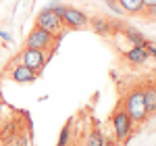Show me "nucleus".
I'll list each match as a JSON object with an SVG mask.
<instances>
[{"mask_svg":"<svg viewBox=\"0 0 156 146\" xmlns=\"http://www.w3.org/2000/svg\"><path fill=\"white\" fill-rule=\"evenodd\" d=\"M11 77L17 84H29V82H36L37 73L34 69H29V67H25V65H17L11 71Z\"/></svg>","mask_w":156,"mask_h":146,"instance_id":"nucleus-7","label":"nucleus"},{"mask_svg":"<svg viewBox=\"0 0 156 146\" xmlns=\"http://www.w3.org/2000/svg\"><path fill=\"white\" fill-rule=\"evenodd\" d=\"M0 38H2V40H11V36H9L6 31H0Z\"/></svg>","mask_w":156,"mask_h":146,"instance_id":"nucleus-20","label":"nucleus"},{"mask_svg":"<svg viewBox=\"0 0 156 146\" xmlns=\"http://www.w3.org/2000/svg\"><path fill=\"white\" fill-rule=\"evenodd\" d=\"M125 57H127V61L129 63H135V65H142V63L148 61V50L146 48H140V46H133L131 50H127L125 52Z\"/></svg>","mask_w":156,"mask_h":146,"instance_id":"nucleus-8","label":"nucleus"},{"mask_svg":"<svg viewBox=\"0 0 156 146\" xmlns=\"http://www.w3.org/2000/svg\"><path fill=\"white\" fill-rule=\"evenodd\" d=\"M69 138H71V121L62 127V132L58 136V144L56 146H69Z\"/></svg>","mask_w":156,"mask_h":146,"instance_id":"nucleus-14","label":"nucleus"},{"mask_svg":"<svg viewBox=\"0 0 156 146\" xmlns=\"http://www.w3.org/2000/svg\"><path fill=\"white\" fill-rule=\"evenodd\" d=\"M125 34H127V38H129V40L133 42V46H140V48H146V44H148V42H146L144 38H142V34H137V31H133V29H127Z\"/></svg>","mask_w":156,"mask_h":146,"instance_id":"nucleus-13","label":"nucleus"},{"mask_svg":"<svg viewBox=\"0 0 156 146\" xmlns=\"http://www.w3.org/2000/svg\"><path fill=\"white\" fill-rule=\"evenodd\" d=\"M125 113L135 123H142L148 117L146 102H144V90H131L129 92V96L125 98Z\"/></svg>","mask_w":156,"mask_h":146,"instance_id":"nucleus-1","label":"nucleus"},{"mask_svg":"<svg viewBox=\"0 0 156 146\" xmlns=\"http://www.w3.org/2000/svg\"><path fill=\"white\" fill-rule=\"evenodd\" d=\"M148 17H152V19L156 17V6H150V9H148Z\"/></svg>","mask_w":156,"mask_h":146,"instance_id":"nucleus-18","label":"nucleus"},{"mask_svg":"<svg viewBox=\"0 0 156 146\" xmlns=\"http://www.w3.org/2000/svg\"><path fill=\"white\" fill-rule=\"evenodd\" d=\"M52 34L44 31L42 27H34L29 34H27V40H25V48H37V50H46L52 44Z\"/></svg>","mask_w":156,"mask_h":146,"instance_id":"nucleus-6","label":"nucleus"},{"mask_svg":"<svg viewBox=\"0 0 156 146\" xmlns=\"http://www.w3.org/2000/svg\"><path fill=\"white\" fill-rule=\"evenodd\" d=\"M104 2H106V4H108V6H110L115 13H123V9H121V4H119V0H104Z\"/></svg>","mask_w":156,"mask_h":146,"instance_id":"nucleus-15","label":"nucleus"},{"mask_svg":"<svg viewBox=\"0 0 156 146\" xmlns=\"http://www.w3.org/2000/svg\"><path fill=\"white\" fill-rule=\"evenodd\" d=\"M79 146H81V144H79Z\"/></svg>","mask_w":156,"mask_h":146,"instance_id":"nucleus-22","label":"nucleus"},{"mask_svg":"<svg viewBox=\"0 0 156 146\" xmlns=\"http://www.w3.org/2000/svg\"><path fill=\"white\" fill-rule=\"evenodd\" d=\"M112 130H115V136H117L119 142H125L129 138V134L133 130V121H131V117L125 113V109L115 111V115H112Z\"/></svg>","mask_w":156,"mask_h":146,"instance_id":"nucleus-4","label":"nucleus"},{"mask_svg":"<svg viewBox=\"0 0 156 146\" xmlns=\"http://www.w3.org/2000/svg\"><path fill=\"white\" fill-rule=\"evenodd\" d=\"M144 102H146V111H148V115L156 113V88H154V86H150V88H146V90H144Z\"/></svg>","mask_w":156,"mask_h":146,"instance_id":"nucleus-10","label":"nucleus"},{"mask_svg":"<svg viewBox=\"0 0 156 146\" xmlns=\"http://www.w3.org/2000/svg\"><path fill=\"white\" fill-rule=\"evenodd\" d=\"M54 11L62 19V23L73 27V29H79V27L87 25V21H90L85 13H81L79 9H73V6H54Z\"/></svg>","mask_w":156,"mask_h":146,"instance_id":"nucleus-3","label":"nucleus"},{"mask_svg":"<svg viewBox=\"0 0 156 146\" xmlns=\"http://www.w3.org/2000/svg\"><path fill=\"white\" fill-rule=\"evenodd\" d=\"M150 6H156V0H144V9H150Z\"/></svg>","mask_w":156,"mask_h":146,"instance_id":"nucleus-17","label":"nucleus"},{"mask_svg":"<svg viewBox=\"0 0 156 146\" xmlns=\"http://www.w3.org/2000/svg\"><path fill=\"white\" fill-rule=\"evenodd\" d=\"M87 23L94 27V31H96V34H102V36L110 34V23H108L106 19H102V17H94V19H92V21H87Z\"/></svg>","mask_w":156,"mask_h":146,"instance_id":"nucleus-11","label":"nucleus"},{"mask_svg":"<svg viewBox=\"0 0 156 146\" xmlns=\"http://www.w3.org/2000/svg\"><path fill=\"white\" fill-rule=\"evenodd\" d=\"M2 142H4V138H2V132H0V146H2Z\"/></svg>","mask_w":156,"mask_h":146,"instance_id":"nucleus-21","label":"nucleus"},{"mask_svg":"<svg viewBox=\"0 0 156 146\" xmlns=\"http://www.w3.org/2000/svg\"><path fill=\"white\" fill-rule=\"evenodd\" d=\"M104 140H106V138H104V134H102L100 130H94L92 134L87 136L85 146H102V144H104Z\"/></svg>","mask_w":156,"mask_h":146,"instance_id":"nucleus-12","label":"nucleus"},{"mask_svg":"<svg viewBox=\"0 0 156 146\" xmlns=\"http://www.w3.org/2000/svg\"><path fill=\"white\" fill-rule=\"evenodd\" d=\"M36 25H37V27H42L44 31L52 34V36H56V34H60V31L65 29V23H62V19H60L58 15H56L54 9H44V11L37 13Z\"/></svg>","mask_w":156,"mask_h":146,"instance_id":"nucleus-2","label":"nucleus"},{"mask_svg":"<svg viewBox=\"0 0 156 146\" xmlns=\"http://www.w3.org/2000/svg\"><path fill=\"white\" fill-rule=\"evenodd\" d=\"M146 50H148V54H152V57L156 59V46H152V44L148 42V44H146Z\"/></svg>","mask_w":156,"mask_h":146,"instance_id":"nucleus-16","label":"nucleus"},{"mask_svg":"<svg viewBox=\"0 0 156 146\" xmlns=\"http://www.w3.org/2000/svg\"><path fill=\"white\" fill-rule=\"evenodd\" d=\"M102 146H117V142H112V140H104V144Z\"/></svg>","mask_w":156,"mask_h":146,"instance_id":"nucleus-19","label":"nucleus"},{"mask_svg":"<svg viewBox=\"0 0 156 146\" xmlns=\"http://www.w3.org/2000/svg\"><path fill=\"white\" fill-rule=\"evenodd\" d=\"M46 52L44 50H37V48H25L21 52V65L34 69L36 73H40L44 67H46Z\"/></svg>","mask_w":156,"mask_h":146,"instance_id":"nucleus-5","label":"nucleus"},{"mask_svg":"<svg viewBox=\"0 0 156 146\" xmlns=\"http://www.w3.org/2000/svg\"><path fill=\"white\" fill-rule=\"evenodd\" d=\"M123 13H129V15H140L144 11V0H119Z\"/></svg>","mask_w":156,"mask_h":146,"instance_id":"nucleus-9","label":"nucleus"}]
</instances>
